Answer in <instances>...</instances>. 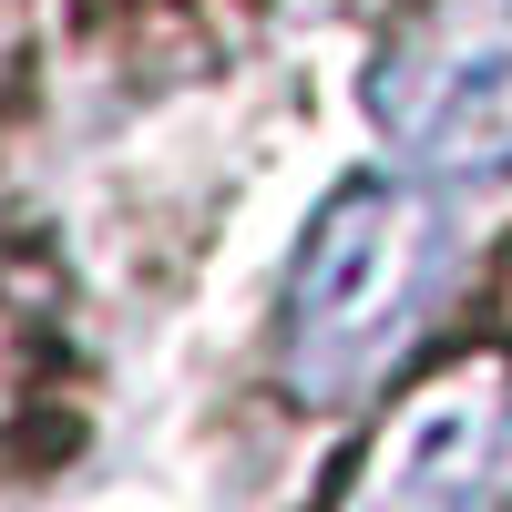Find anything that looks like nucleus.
<instances>
[{
    "instance_id": "1",
    "label": "nucleus",
    "mask_w": 512,
    "mask_h": 512,
    "mask_svg": "<svg viewBox=\"0 0 512 512\" xmlns=\"http://www.w3.org/2000/svg\"><path fill=\"white\" fill-rule=\"evenodd\" d=\"M441 256H451V216L420 185H338L287 267V308H277V369L297 400H359L379 369L400 359V338L420 328V308L441 297Z\"/></svg>"
},
{
    "instance_id": "3",
    "label": "nucleus",
    "mask_w": 512,
    "mask_h": 512,
    "mask_svg": "<svg viewBox=\"0 0 512 512\" xmlns=\"http://www.w3.org/2000/svg\"><path fill=\"white\" fill-rule=\"evenodd\" d=\"M502 472H512V379L461 369L379 441L369 492H390V502H492Z\"/></svg>"
},
{
    "instance_id": "2",
    "label": "nucleus",
    "mask_w": 512,
    "mask_h": 512,
    "mask_svg": "<svg viewBox=\"0 0 512 512\" xmlns=\"http://www.w3.org/2000/svg\"><path fill=\"white\" fill-rule=\"evenodd\" d=\"M379 144L420 175L512 164V0H431L369 72Z\"/></svg>"
}]
</instances>
